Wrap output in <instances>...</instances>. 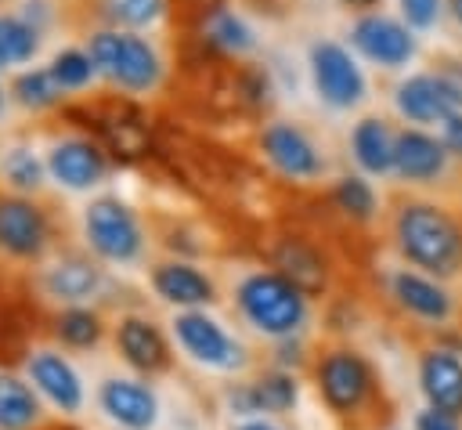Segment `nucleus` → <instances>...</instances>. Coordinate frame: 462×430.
I'll return each mask as SVG.
<instances>
[{"mask_svg": "<svg viewBox=\"0 0 462 430\" xmlns=\"http://www.w3.org/2000/svg\"><path fill=\"white\" fill-rule=\"evenodd\" d=\"M393 235L401 253L433 275H451L462 267V228L430 202L401 206Z\"/></svg>", "mask_w": 462, "mask_h": 430, "instance_id": "obj_1", "label": "nucleus"}, {"mask_svg": "<svg viewBox=\"0 0 462 430\" xmlns=\"http://www.w3.org/2000/svg\"><path fill=\"white\" fill-rule=\"evenodd\" d=\"M314 387L328 412L346 423L368 416V408H375L379 397L375 369L365 361V354L350 347H328L314 358Z\"/></svg>", "mask_w": 462, "mask_h": 430, "instance_id": "obj_2", "label": "nucleus"}, {"mask_svg": "<svg viewBox=\"0 0 462 430\" xmlns=\"http://www.w3.org/2000/svg\"><path fill=\"white\" fill-rule=\"evenodd\" d=\"M235 304L256 332L278 336V340H289L307 322V296L278 271L245 275L235 289Z\"/></svg>", "mask_w": 462, "mask_h": 430, "instance_id": "obj_3", "label": "nucleus"}, {"mask_svg": "<svg viewBox=\"0 0 462 430\" xmlns=\"http://www.w3.org/2000/svg\"><path fill=\"white\" fill-rule=\"evenodd\" d=\"M87 51H90L97 72L108 83H116L119 90L144 94L162 76V65H159L155 47L144 36L130 33V29H97L87 40Z\"/></svg>", "mask_w": 462, "mask_h": 430, "instance_id": "obj_4", "label": "nucleus"}, {"mask_svg": "<svg viewBox=\"0 0 462 430\" xmlns=\"http://www.w3.org/2000/svg\"><path fill=\"white\" fill-rule=\"evenodd\" d=\"M83 242L105 264H134L144 253L141 220L119 195H97L83 206Z\"/></svg>", "mask_w": 462, "mask_h": 430, "instance_id": "obj_5", "label": "nucleus"}, {"mask_svg": "<svg viewBox=\"0 0 462 430\" xmlns=\"http://www.w3.org/2000/svg\"><path fill=\"white\" fill-rule=\"evenodd\" d=\"M54 242V220L32 195L0 188V257L14 264H40Z\"/></svg>", "mask_w": 462, "mask_h": 430, "instance_id": "obj_6", "label": "nucleus"}, {"mask_svg": "<svg viewBox=\"0 0 462 430\" xmlns=\"http://www.w3.org/2000/svg\"><path fill=\"white\" fill-rule=\"evenodd\" d=\"M170 325H173V336H177L180 351L191 361H199L206 369H220V372H231V369L245 365L242 343L217 318H209L206 311H177Z\"/></svg>", "mask_w": 462, "mask_h": 430, "instance_id": "obj_7", "label": "nucleus"}, {"mask_svg": "<svg viewBox=\"0 0 462 430\" xmlns=\"http://www.w3.org/2000/svg\"><path fill=\"white\" fill-rule=\"evenodd\" d=\"M112 347L123 358V365L134 369L144 379L162 376V372L173 369L170 340H166V332L148 314H137V311L119 314L116 325H112Z\"/></svg>", "mask_w": 462, "mask_h": 430, "instance_id": "obj_8", "label": "nucleus"}, {"mask_svg": "<svg viewBox=\"0 0 462 430\" xmlns=\"http://www.w3.org/2000/svg\"><path fill=\"white\" fill-rule=\"evenodd\" d=\"M108 166V152L87 134L58 137L47 148V177L65 192H94L97 184H105Z\"/></svg>", "mask_w": 462, "mask_h": 430, "instance_id": "obj_9", "label": "nucleus"}, {"mask_svg": "<svg viewBox=\"0 0 462 430\" xmlns=\"http://www.w3.org/2000/svg\"><path fill=\"white\" fill-rule=\"evenodd\" d=\"M22 376L58 416L72 419L83 408V379L58 347H32L22 361Z\"/></svg>", "mask_w": 462, "mask_h": 430, "instance_id": "obj_10", "label": "nucleus"}, {"mask_svg": "<svg viewBox=\"0 0 462 430\" xmlns=\"http://www.w3.org/2000/svg\"><path fill=\"white\" fill-rule=\"evenodd\" d=\"M36 285L47 300L69 307V304H87L90 296H97L105 289V267L97 264V257H90V249H65L58 253L51 264L40 267Z\"/></svg>", "mask_w": 462, "mask_h": 430, "instance_id": "obj_11", "label": "nucleus"}, {"mask_svg": "<svg viewBox=\"0 0 462 430\" xmlns=\"http://www.w3.org/2000/svg\"><path fill=\"white\" fill-rule=\"evenodd\" d=\"M310 76L318 87V98L332 108H350L365 98V76L346 47L321 40L310 47Z\"/></svg>", "mask_w": 462, "mask_h": 430, "instance_id": "obj_12", "label": "nucleus"}, {"mask_svg": "<svg viewBox=\"0 0 462 430\" xmlns=\"http://www.w3.org/2000/svg\"><path fill=\"white\" fill-rule=\"evenodd\" d=\"M97 408L119 430H152L159 419V397L137 376H105L97 383Z\"/></svg>", "mask_w": 462, "mask_h": 430, "instance_id": "obj_13", "label": "nucleus"}, {"mask_svg": "<svg viewBox=\"0 0 462 430\" xmlns=\"http://www.w3.org/2000/svg\"><path fill=\"white\" fill-rule=\"evenodd\" d=\"M296 397H300V383L289 369H263L260 376L235 383L227 390V408L235 416H256V412L282 416L296 405Z\"/></svg>", "mask_w": 462, "mask_h": 430, "instance_id": "obj_14", "label": "nucleus"}, {"mask_svg": "<svg viewBox=\"0 0 462 430\" xmlns=\"http://www.w3.org/2000/svg\"><path fill=\"white\" fill-rule=\"evenodd\" d=\"M148 282H152L159 300H166L173 307H184V311H199V307H209L217 300L213 278L206 271H199L195 264H188V260H159V264H152Z\"/></svg>", "mask_w": 462, "mask_h": 430, "instance_id": "obj_15", "label": "nucleus"}, {"mask_svg": "<svg viewBox=\"0 0 462 430\" xmlns=\"http://www.w3.org/2000/svg\"><path fill=\"white\" fill-rule=\"evenodd\" d=\"M350 40H354V47H357L365 58H372V61H379V65H386V69L404 65V61L415 54L411 33H408L401 22L386 18V14H365V18H357Z\"/></svg>", "mask_w": 462, "mask_h": 430, "instance_id": "obj_16", "label": "nucleus"}, {"mask_svg": "<svg viewBox=\"0 0 462 430\" xmlns=\"http://www.w3.org/2000/svg\"><path fill=\"white\" fill-rule=\"evenodd\" d=\"M260 148H263V155L285 177H314V173H321V155H318L314 141L300 126H292V123H271V126H263Z\"/></svg>", "mask_w": 462, "mask_h": 430, "instance_id": "obj_17", "label": "nucleus"}, {"mask_svg": "<svg viewBox=\"0 0 462 430\" xmlns=\"http://www.w3.org/2000/svg\"><path fill=\"white\" fill-rule=\"evenodd\" d=\"M419 383L430 408L462 416V361L448 351H426L419 361Z\"/></svg>", "mask_w": 462, "mask_h": 430, "instance_id": "obj_18", "label": "nucleus"}, {"mask_svg": "<svg viewBox=\"0 0 462 430\" xmlns=\"http://www.w3.org/2000/svg\"><path fill=\"white\" fill-rule=\"evenodd\" d=\"M105 318L97 307H87V304H69V307H58L51 318H47V332L51 340L61 347V351H94L101 347L105 340Z\"/></svg>", "mask_w": 462, "mask_h": 430, "instance_id": "obj_19", "label": "nucleus"}, {"mask_svg": "<svg viewBox=\"0 0 462 430\" xmlns=\"http://www.w3.org/2000/svg\"><path fill=\"white\" fill-rule=\"evenodd\" d=\"M397 108L415 123H433V119L444 123L458 108V101L451 98V90L444 87L440 76L419 72V76H411L397 87Z\"/></svg>", "mask_w": 462, "mask_h": 430, "instance_id": "obj_20", "label": "nucleus"}, {"mask_svg": "<svg viewBox=\"0 0 462 430\" xmlns=\"http://www.w3.org/2000/svg\"><path fill=\"white\" fill-rule=\"evenodd\" d=\"M43 397L11 369H0V430H36L43 423Z\"/></svg>", "mask_w": 462, "mask_h": 430, "instance_id": "obj_21", "label": "nucleus"}, {"mask_svg": "<svg viewBox=\"0 0 462 430\" xmlns=\"http://www.w3.org/2000/svg\"><path fill=\"white\" fill-rule=\"evenodd\" d=\"M274 271L285 275L303 296H318L325 289V260L303 238H282L274 249Z\"/></svg>", "mask_w": 462, "mask_h": 430, "instance_id": "obj_22", "label": "nucleus"}, {"mask_svg": "<svg viewBox=\"0 0 462 430\" xmlns=\"http://www.w3.org/2000/svg\"><path fill=\"white\" fill-rule=\"evenodd\" d=\"M444 145L433 141L430 134H419V130H404L397 141H393V166L401 177L408 181H430L444 170Z\"/></svg>", "mask_w": 462, "mask_h": 430, "instance_id": "obj_23", "label": "nucleus"}, {"mask_svg": "<svg viewBox=\"0 0 462 430\" xmlns=\"http://www.w3.org/2000/svg\"><path fill=\"white\" fill-rule=\"evenodd\" d=\"M390 289H393L397 304H401L404 311L419 314V318H430V322H444V318L451 314V300H448V293H444L437 282L422 278V275H411V271H397V275H393V282H390Z\"/></svg>", "mask_w": 462, "mask_h": 430, "instance_id": "obj_24", "label": "nucleus"}, {"mask_svg": "<svg viewBox=\"0 0 462 430\" xmlns=\"http://www.w3.org/2000/svg\"><path fill=\"white\" fill-rule=\"evenodd\" d=\"M0 177H4L7 192L36 195L47 181V159H40L29 145H11L0 152Z\"/></svg>", "mask_w": 462, "mask_h": 430, "instance_id": "obj_25", "label": "nucleus"}, {"mask_svg": "<svg viewBox=\"0 0 462 430\" xmlns=\"http://www.w3.org/2000/svg\"><path fill=\"white\" fill-rule=\"evenodd\" d=\"M7 98H11L14 105L29 108V112H47V108L61 105L65 90L51 79L47 69H22V72H14V79H11V87H7Z\"/></svg>", "mask_w": 462, "mask_h": 430, "instance_id": "obj_26", "label": "nucleus"}, {"mask_svg": "<svg viewBox=\"0 0 462 430\" xmlns=\"http://www.w3.org/2000/svg\"><path fill=\"white\" fill-rule=\"evenodd\" d=\"M40 43L43 33L32 22H25L22 14H0V69L32 61Z\"/></svg>", "mask_w": 462, "mask_h": 430, "instance_id": "obj_27", "label": "nucleus"}, {"mask_svg": "<svg viewBox=\"0 0 462 430\" xmlns=\"http://www.w3.org/2000/svg\"><path fill=\"white\" fill-rule=\"evenodd\" d=\"M354 155L368 173H383L393 166V137L383 126V119H361L354 126Z\"/></svg>", "mask_w": 462, "mask_h": 430, "instance_id": "obj_28", "label": "nucleus"}, {"mask_svg": "<svg viewBox=\"0 0 462 430\" xmlns=\"http://www.w3.org/2000/svg\"><path fill=\"white\" fill-rule=\"evenodd\" d=\"M47 72H51V79H54L65 94H69V90H87V87L101 76L87 47H61V51L51 58Z\"/></svg>", "mask_w": 462, "mask_h": 430, "instance_id": "obj_29", "label": "nucleus"}, {"mask_svg": "<svg viewBox=\"0 0 462 430\" xmlns=\"http://www.w3.org/2000/svg\"><path fill=\"white\" fill-rule=\"evenodd\" d=\"M202 33H206V40H209L213 47L231 51V54H242V51H253V47H256L253 29H249L238 14H231V11H224V7H213V11H209Z\"/></svg>", "mask_w": 462, "mask_h": 430, "instance_id": "obj_30", "label": "nucleus"}, {"mask_svg": "<svg viewBox=\"0 0 462 430\" xmlns=\"http://www.w3.org/2000/svg\"><path fill=\"white\" fill-rule=\"evenodd\" d=\"M332 199H336V206H339L346 217H354V220H368L372 210H375V192H372V184L361 181V177H339Z\"/></svg>", "mask_w": 462, "mask_h": 430, "instance_id": "obj_31", "label": "nucleus"}, {"mask_svg": "<svg viewBox=\"0 0 462 430\" xmlns=\"http://www.w3.org/2000/svg\"><path fill=\"white\" fill-rule=\"evenodd\" d=\"M108 7H112V18L126 29L148 25L162 14V0H108Z\"/></svg>", "mask_w": 462, "mask_h": 430, "instance_id": "obj_32", "label": "nucleus"}, {"mask_svg": "<svg viewBox=\"0 0 462 430\" xmlns=\"http://www.w3.org/2000/svg\"><path fill=\"white\" fill-rule=\"evenodd\" d=\"M401 11H404V18H408V25L426 29V25L437 22V14H440V0H401Z\"/></svg>", "mask_w": 462, "mask_h": 430, "instance_id": "obj_33", "label": "nucleus"}, {"mask_svg": "<svg viewBox=\"0 0 462 430\" xmlns=\"http://www.w3.org/2000/svg\"><path fill=\"white\" fill-rule=\"evenodd\" d=\"M415 430H462V426H458V416H448L440 408H426V412H419Z\"/></svg>", "mask_w": 462, "mask_h": 430, "instance_id": "obj_34", "label": "nucleus"}, {"mask_svg": "<svg viewBox=\"0 0 462 430\" xmlns=\"http://www.w3.org/2000/svg\"><path fill=\"white\" fill-rule=\"evenodd\" d=\"M440 145H444V152L462 155V112H451V116L444 119V137H440Z\"/></svg>", "mask_w": 462, "mask_h": 430, "instance_id": "obj_35", "label": "nucleus"}, {"mask_svg": "<svg viewBox=\"0 0 462 430\" xmlns=\"http://www.w3.org/2000/svg\"><path fill=\"white\" fill-rule=\"evenodd\" d=\"M440 79H444V87L451 90V98L462 105V65H444L440 72H437Z\"/></svg>", "mask_w": 462, "mask_h": 430, "instance_id": "obj_36", "label": "nucleus"}, {"mask_svg": "<svg viewBox=\"0 0 462 430\" xmlns=\"http://www.w3.org/2000/svg\"><path fill=\"white\" fill-rule=\"evenodd\" d=\"M36 430H83V426L72 423V419H65V416H58V419H43Z\"/></svg>", "mask_w": 462, "mask_h": 430, "instance_id": "obj_37", "label": "nucleus"}, {"mask_svg": "<svg viewBox=\"0 0 462 430\" xmlns=\"http://www.w3.org/2000/svg\"><path fill=\"white\" fill-rule=\"evenodd\" d=\"M235 430H278V426L267 423V419H245V423H238Z\"/></svg>", "mask_w": 462, "mask_h": 430, "instance_id": "obj_38", "label": "nucleus"}, {"mask_svg": "<svg viewBox=\"0 0 462 430\" xmlns=\"http://www.w3.org/2000/svg\"><path fill=\"white\" fill-rule=\"evenodd\" d=\"M346 4H350V7H375L379 0H346Z\"/></svg>", "mask_w": 462, "mask_h": 430, "instance_id": "obj_39", "label": "nucleus"}, {"mask_svg": "<svg viewBox=\"0 0 462 430\" xmlns=\"http://www.w3.org/2000/svg\"><path fill=\"white\" fill-rule=\"evenodd\" d=\"M451 11H455V18L462 22V0H451Z\"/></svg>", "mask_w": 462, "mask_h": 430, "instance_id": "obj_40", "label": "nucleus"}, {"mask_svg": "<svg viewBox=\"0 0 462 430\" xmlns=\"http://www.w3.org/2000/svg\"><path fill=\"white\" fill-rule=\"evenodd\" d=\"M4 108H7V94H4V87H0V116H4Z\"/></svg>", "mask_w": 462, "mask_h": 430, "instance_id": "obj_41", "label": "nucleus"}]
</instances>
